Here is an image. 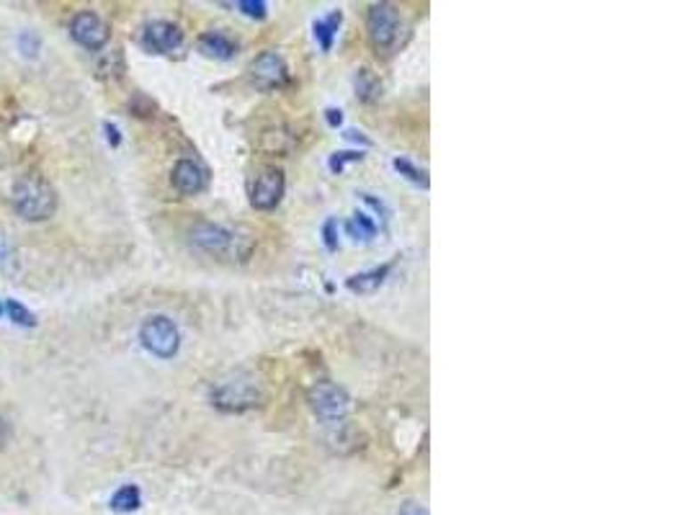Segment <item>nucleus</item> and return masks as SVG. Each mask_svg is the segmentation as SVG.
Listing matches in <instances>:
<instances>
[{"label": "nucleus", "mask_w": 688, "mask_h": 515, "mask_svg": "<svg viewBox=\"0 0 688 515\" xmlns=\"http://www.w3.org/2000/svg\"><path fill=\"white\" fill-rule=\"evenodd\" d=\"M198 52L212 60H230V57H235L238 44L224 31H206L198 39Z\"/></svg>", "instance_id": "obj_12"}, {"label": "nucleus", "mask_w": 688, "mask_h": 515, "mask_svg": "<svg viewBox=\"0 0 688 515\" xmlns=\"http://www.w3.org/2000/svg\"><path fill=\"white\" fill-rule=\"evenodd\" d=\"M206 181H209L206 168L198 165L197 160H189V157L178 160L171 173L173 189H175L178 194H183V197H197V194H201V191L206 189Z\"/></svg>", "instance_id": "obj_10"}, {"label": "nucleus", "mask_w": 688, "mask_h": 515, "mask_svg": "<svg viewBox=\"0 0 688 515\" xmlns=\"http://www.w3.org/2000/svg\"><path fill=\"white\" fill-rule=\"evenodd\" d=\"M361 157H364V152H361V149H348V152H336V155L330 157V171L341 173L345 168V163H353V160H361Z\"/></svg>", "instance_id": "obj_20"}, {"label": "nucleus", "mask_w": 688, "mask_h": 515, "mask_svg": "<svg viewBox=\"0 0 688 515\" xmlns=\"http://www.w3.org/2000/svg\"><path fill=\"white\" fill-rule=\"evenodd\" d=\"M212 402L224 413H246L261 402V390L253 376L235 374L212 387Z\"/></svg>", "instance_id": "obj_2"}, {"label": "nucleus", "mask_w": 688, "mask_h": 515, "mask_svg": "<svg viewBox=\"0 0 688 515\" xmlns=\"http://www.w3.org/2000/svg\"><path fill=\"white\" fill-rule=\"evenodd\" d=\"M390 270H393V263H384V266H379V269L364 270V273H359V276H351V278L345 281V286H348V292H353V294H374V292L384 284V278L390 276Z\"/></svg>", "instance_id": "obj_13"}, {"label": "nucleus", "mask_w": 688, "mask_h": 515, "mask_svg": "<svg viewBox=\"0 0 688 515\" xmlns=\"http://www.w3.org/2000/svg\"><path fill=\"white\" fill-rule=\"evenodd\" d=\"M238 8H240L246 16H250V19H263L269 5H266L263 0H240V3H238Z\"/></svg>", "instance_id": "obj_21"}, {"label": "nucleus", "mask_w": 688, "mask_h": 515, "mask_svg": "<svg viewBox=\"0 0 688 515\" xmlns=\"http://www.w3.org/2000/svg\"><path fill=\"white\" fill-rule=\"evenodd\" d=\"M397 515H428V511L418 503H408V505H402V511Z\"/></svg>", "instance_id": "obj_26"}, {"label": "nucleus", "mask_w": 688, "mask_h": 515, "mask_svg": "<svg viewBox=\"0 0 688 515\" xmlns=\"http://www.w3.org/2000/svg\"><path fill=\"white\" fill-rule=\"evenodd\" d=\"M341 21H344V13H341V11H333V13H328L325 19H318V21H315L312 28H315V39H318L320 50H333V42H336V36H338Z\"/></svg>", "instance_id": "obj_14"}, {"label": "nucleus", "mask_w": 688, "mask_h": 515, "mask_svg": "<svg viewBox=\"0 0 688 515\" xmlns=\"http://www.w3.org/2000/svg\"><path fill=\"white\" fill-rule=\"evenodd\" d=\"M284 173L279 171V168H266V171H261L255 175V181H253V186H250V204L255 206V209H273L281 197H284Z\"/></svg>", "instance_id": "obj_9"}, {"label": "nucleus", "mask_w": 688, "mask_h": 515, "mask_svg": "<svg viewBox=\"0 0 688 515\" xmlns=\"http://www.w3.org/2000/svg\"><path fill=\"white\" fill-rule=\"evenodd\" d=\"M191 243L209 255H227L238 243V235L212 221H198L191 229Z\"/></svg>", "instance_id": "obj_8"}, {"label": "nucleus", "mask_w": 688, "mask_h": 515, "mask_svg": "<svg viewBox=\"0 0 688 515\" xmlns=\"http://www.w3.org/2000/svg\"><path fill=\"white\" fill-rule=\"evenodd\" d=\"M345 232L356 243H371L376 237V221L371 220L369 214H364V212H356L351 220L345 221Z\"/></svg>", "instance_id": "obj_15"}, {"label": "nucleus", "mask_w": 688, "mask_h": 515, "mask_svg": "<svg viewBox=\"0 0 688 515\" xmlns=\"http://www.w3.org/2000/svg\"><path fill=\"white\" fill-rule=\"evenodd\" d=\"M3 261H13V250L11 245L3 240V235H0V270H3Z\"/></svg>", "instance_id": "obj_27"}, {"label": "nucleus", "mask_w": 688, "mask_h": 515, "mask_svg": "<svg viewBox=\"0 0 688 515\" xmlns=\"http://www.w3.org/2000/svg\"><path fill=\"white\" fill-rule=\"evenodd\" d=\"M325 114H328V124L330 126H341V122H344V114L338 109H328Z\"/></svg>", "instance_id": "obj_28"}, {"label": "nucleus", "mask_w": 688, "mask_h": 515, "mask_svg": "<svg viewBox=\"0 0 688 515\" xmlns=\"http://www.w3.org/2000/svg\"><path fill=\"white\" fill-rule=\"evenodd\" d=\"M364 201H367V204H369V206H371V209H374V212H379V214H382V217H384V220H387V217H390V209H387V204H384V201H382V198H374V197H371V194H364Z\"/></svg>", "instance_id": "obj_24"}, {"label": "nucleus", "mask_w": 688, "mask_h": 515, "mask_svg": "<svg viewBox=\"0 0 688 515\" xmlns=\"http://www.w3.org/2000/svg\"><path fill=\"white\" fill-rule=\"evenodd\" d=\"M353 88H356V96L364 103H374L382 99V80L371 70H359L353 77Z\"/></svg>", "instance_id": "obj_16"}, {"label": "nucleus", "mask_w": 688, "mask_h": 515, "mask_svg": "<svg viewBox=\"0 0 688 515\" xmlns=\"http://www.w3.org/2000/svg\"><path fill=\"white\" fill-rule=\"evenodd\" d=\"M5 310H8V315H11V319H13L16 325H24V327H34V325H36L34 315L26 310L24 304H19L16 299H8V302H5Z\"/></svg>", "instance_id": "obj_19"}, {"label": "nucleus", "mask_w": 688, "mask_h": 515, "mask_svg": "<svg viewBox=\"0 0 688 515\" xmlns=\"http://www.w3.org/2000/svg\"><path fill=\"white\" fill-rule=\"evenodd\" d=\"M19 47L24 52L26 57H34L39 47H42V42H39V36L34 34V31H24L21 36H19Z\"/></svg>", "instance_id": "obj_22"}, {"label": "nucleus", "mask_w": 688, "mask_h": 515, "mask_svg": "<svg viewBox=\"0 0 688 515\" xmlns=\"http://www.w3.org/2000/svg\"><path fill=\"white\" fill-rule=\"evenodd\" d=\"M13 209L26 221H47L57 209V194L47 178L31 173L13 186Z\"/></svg>", "instance_id": "obj_1"}, {"label": "nucleus", "mask_w": 688, "mask_h": 515, "mask_svg": "<svg viewBox=\"0 0 688 515\" xmlns=\"http://www.w3.org/2000/svg\"><path fill=\"white\" fill-rule=\"evenodd\" d=\"M181 42H183V34L171 21H152L142 31V44L152 54H168V52L178 50Z\"/></svg>", "instance_id": "obj_11"}, {"label": "nucleus", "mask_w": 688, "mask_h": 515, "mask_svg": "<svg viewBox=\"0 0 688 515\" xmlns=\"http://www.w3.org/2000/svg\"><path fill=\"white\" fill-rule=\"evenodd\" d=\"M345 140H353V142H364V145H369V140H367V137H361V132H345Z\"/></svg>", "instance_id": "obj_29"}, {"label": "nucleus", "mask_w": 688, "mask_h": 515, "mask_svg": "<svg viewBox=\"0 0 688 515\" xmlns=\"http://www.w3.org/2000/svg\"><path fill=\"white\" fill-rule=\"evenodd\" d=\"M310 407H312V413L322 420H341L348 413V407H351V397L345 392L344 387H338V384H333V382H320L315 384L312 390H310Z\"/></svg>", "instance_id": "obj_5"}, {"label": "nucleus", "mask_w": 688, "mask_h": 515, "mask_svg": "<svg viewBox=\"0 0 688 515\" xmlns=\"http://www.w3.org/2000/svg\"><path fill=\"white\" fill-rule=\"evenodd\" d=\"M322 235H325V245H328V250H336V247H338V221L336 220L325 221Z\"/></svg>", "instance_id": "obj_23"}, {"label": "nucleus", "mask_w": 688, "mask_h": 515, "mask_svg": "<svg viewBox=\"0 0 688 515\" xmlns=\"http://www.w3.org/2000/svg\"><path fill=\"white\" fill-rule=\"evenodd\" d=\"M367 28L374 50L390 52L400 39V16L390 3H376L369 8Z\"/></svg>", "instance_id": "obj_4"}, {"label": "nucleus", "mask_w": 688, "mask_h": 515, "mask_svg": "<svg viewBox=\"0 0 688 515\" xmlns=\"http://www.w3.org/2000/svg\"><path fill=\"white\" fill-rule=\"evenodd\" d=\"M0 315H3V302H0Z\"/></svg>", "instance_id": "obj_30"}, {"label": "nucleus", "mask_w": 688, "mask_h": 515, "mask_svg": "<svg viewBox=\"0 0 688 515\" xmlns=\"http://www.w3.org/2000/svg\"><path fill=\"white\" fill-rule=\"evenodd\" d=\"M393 165H394V171L400 173V175H405L410 183L428 189V173L423 171V168H418L416 163H410V160H405V157H397Z\"/></svg>", "instance_id": "obj_18"}, {"label": "nucleus", "mask_w": 688, "mask_h": 515, "mask_svg": "<svg viewBox=\"0 0 688 515\" xmlns=\"http://www.w3.org/2000/svg\"><path fill=\"white\" fill-rule=\"evenodd\" d=\"M250 77L258 88L273 91V88H281V85L289 83V68H287V62L279 52H263L261 57L253 60Z\"/></svg>", "instance_id": "obj_6"}, {"label": "nucleus", "mask_w": 688, "mask_h": 515, "mask_svg": "<svg viewBox=\"0 0 688 515\" xmlns=\"http://www.w3.org/2000/svg\"><path fill=\"white\" fill-rule=\"evenodd\" d=\"M140 341L148 348L152 356L158 358H173L181 348V335L178 327L173 325V319L163 318H150L142 327H140Z\"/></svg>", "instance_id": "obj_3"}, {"label": "nucleus", "mask_w": 688, "mask_h": 515, "mask_svg": "<svg viewBox=\"0 0 688 515\" xmlns=\"http://www.w3.org/2000/svg\"><path fill=\"white\" fill-rule=\"evenodd\" d=\"M103 129H106V137H109L111 148H119V142H122V137H119V129H117L114 124H103Z\"/></svg>", "instance_id": "obj_25"}, {"label": "nucleus", "mask_w": 688, "mask_h": 515, "mask_svg": "<svg viewBox=\"0 0 688 515\" xmlns=\"http://www.w3.org/2000/svg\"><path fill=\"white\" fill-rule=\"evenodd\" d=\"M142 505V495H140V487L137 485H124L122 490L114 492L111 497V508L117 513H132Z\"/></svg>", "instance_id": "obj_17"}, {"label": "nucleus", "mask_w": 688, "mask_h": 515, "mask_svg": "<svg viewBox=\"0 0 688 515\" xmlns=\"http://www.w3.org/2000/svg\"><path fill=\"white\" fill-rule=\"evenodd\" d=\"M70 34L80 47L91 52L103 50V44L109 42V26L93 11H80L70 21Z\"/></svg>", "instance_id": "obj_7"}]
</instances>
